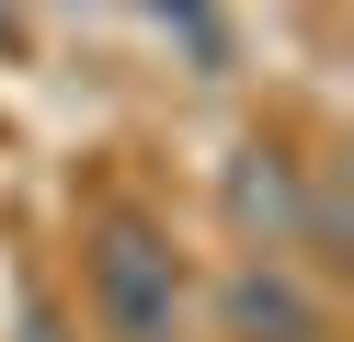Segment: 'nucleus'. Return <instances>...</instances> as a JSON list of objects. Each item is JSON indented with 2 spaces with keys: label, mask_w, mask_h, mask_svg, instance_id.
Listing matches in <instances>:
<instances>
[{
  "label": "nucleus",
  "mask_w": 354,
  "mask_h": 342,
  "mask_svg": "<svg viewBox=\"0 0 354 342\" xmlns=\"http://www.w3.org/2000/svg\"><path fill=\"white\" fill-rule=\"evenodd\" d=\"M217 331H229V342H331V308L308 296V274H286L274 251H263L252 274H229V296H217Z\"/></svg>",
  "instance_id": "obj_2"
},
{
  "label": "nucleus",
  "mask_w": 354,
  "mask_h": 342,
  "mask_svg": "<svg viewBox=\"0 0 354 342\" xmlns=\"http://www.w3.org/2000/svg\"><path fill=\"white\" fill-rule=\"evenodd\" d=\"M24 342H57V319H46V308H35V319H24Z\"/></svg>",
  "instance_id": "obj_5"
},
{
  "label": "nucleus",
  "mask_w": 354,
  "mask_h": 342,
  "mask_svg": "<svg viewBox=\"0 0 354 342\" xmlns=\"http://www.w3.org/2000/svg\"><path fill=\"white\" fill-rule=\"evenodd\" d=\"M160 23H183V35H206V0H149Z\"/></svg>",
  "instance_id": "obj_4"
},
{
  "label": "nucleus",
  "mask_w": 354,
  "mask_h": 342,
  "mask_svg": "<svg viewBox=\"0 0 354 342\" xmlns=\"http://www.w3.org/2000/svg\"><path fill=\"white\" fill-rule=\"evenodd\" d=\"M92 331L103 342H183V263L149 217H115L92 240Z\"/></svg>",
  "instance_id": "obj_1"
},
{
  "label": "nucleus",
  "mask_w": 354,
  "mask_h": 342,
  "mask_svg": "<svg viewBox=\"0 0 354 342\" xmlns=\"http://www.w3.org/2000/svg\"><path fill=\"white\" fill-rule=\"evenodd\" d=\"M308 194H320V182H308L286 149H240V160H229V217H240V228H263V251H297Z\"/></svg>",
  "instance_id": "obj_3"
}]
</instances>
